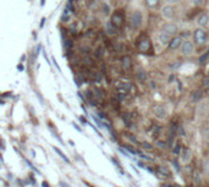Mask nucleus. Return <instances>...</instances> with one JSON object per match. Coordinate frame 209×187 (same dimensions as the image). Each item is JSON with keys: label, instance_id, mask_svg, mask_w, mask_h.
I'll use <instances>...</instances> for the list:
<instances>
[{"label": "nucleus", "instance_id": "1", "mask_svg": "<svg viewBox=\"0 0 209 187\" xmlns=\"http://www.w3.org/2000/svg\"><path fill=\"white\" fill-rule=\"evenodd\" d=\"M207 38H208V34H207V31L202 27H198L195 29L193 32V43L196 45H203L207 43Z\"/></svg>", "mask_w": 209, "mask_h": 187}, {"label": "nucleus", "instance_id": "2", "mask_svg": "<svg viewBox=\"0 0 209 187\" xmlns=\"http://www.w3.org/2000/svg\"><path fill=\"white\" fill-rule=\"evenodd\" d=\"M131 25L135 29H138L143 25V12L141 10H135L131 15Z\"/></svg>", "mask_w": 209, "mask_h": 187}, {"label": "nucleus", "instance_id": "3", "mask_svg": "<svg viewBox=\"0 0 209 187\" xmlns=\"http://www.w3.org/2000/svg\"><path fill=\"white\" fill-rule=\"evenodd\" d=\"M180 48H181V54L184 56H190V55H192L195 53V43L192 40H190V39L184 40Z\"/></svg>", "mask_w": 209, "mask_h": 187}, {"label": "nucleus", "instance_id": "4", "mask_svg": "<svg viewBox=\"0 0 209 187\" xmlns=\"http://www.w3.org/2000/svg\"><path fill=\"white\" fill-rule=\"evenodd\" d=\"M162 16L168 20V21H173L175 17V9L171 4H166L162 7Z\"/></svg>", "mask_w": 209, "mask_h": 187}, {"label": "nucleus", "instance_id": "5", "mask_svg": "<svg viewBox=\"0 0 209 187\" xmlns=\"http://www.w3.org/2000/svg\"><path fill=\"white\" fill-rule=\"evenodd\" d=\"M153 114L158 120H164L168 116V111L163 105H155L153 108Z\"/></svg>", "mask_w": 209, "mask_h": 187}, {"label": "nucleus", "instance_id": "6", "mask_svg": "<svg viewBox=\"0 0 209 187\" xmlns=\"http://www.w3.org/2000/svg\"><path fill=\"white\" fill-rule=\"evenodd\" d=\"M170 40H171V36H170L169 33H166L164 29H162V31L158 33V42H159L160 45L166 47V45L170 43Z\"/></svg>", "mask_w": 209, "mask_h": 187}, {"label": "nucleus", "instance_id": "7", "mask_svg": "<svg viewBox=\"0 0 209 187\" xmlns=\"http://www.w3.org/2000/svg\"><path fill=\"white\" fill-rule=\"evenodd\" d=\"M182 42H184L182 37H179V36H174V37L171 38L170 43L168 44V47H169V49H170V50H176V49H179V48L181 47Z\"/></svg>", "mask_w": 209, "mask_h": 187}, {"label": "nucleus", "instance_id": "8", "mask_svg": "<svg viewBox=\"0 0 209 187\" xmlns=\"http://www.w3.org/2000/svg\"><path fill=\"white\" fill-rule=\"evenodd\" d=\"M163 29H164L166 33H169L170 36H176V34H177V31H179L177 26H176L174 22H170V21H169L168 23L164 25Z\"/></svg>", "mask_w": 209, "mask_h": 187}, {"label": "nucleus", "instance_id": "9", "mask_svg": "<svg viewBox=\"0 0 209 187\" xmlns=\"http://www.w3.org/2000/svg\"><path fill=\"white\" fill-rule=\"evenodd\" d=\"M116 88H117V91L121 92V93H128V92L132 90V85L128 83V82H119V83L116 85Z\"/></svg>", "mask_w": 209, "mask_h": 187}, {"label": "nucleus", "instance_id": "10", "mask_svg": "<svg viewBox=\"0 0 209 187\" xmlns=\"http://www.w3.org/2000/svg\"><path fill=\"white\" fill-rule=\"evenodd\" d=\"M197 25H198V27H202V28H204L206 26H208L209 25L208 13H202V15H200L198 18H197Z\"/></svg>", "mask_w": 209, "mask_h": 187}, {"label": "nucleus", "instance_id": "11", "mask_svg": "<svg viewBox=\"0 0 209 187\" xmlns=\"http://www.w3.org/2000/svg\"><path fill=\"white\" fill-rule=\"evenodd\" d=\"M149 48H150V42H149L148 39H143V40H141L139 44H138V49H139L142 53H147V52L149 50Z\"/></svg>", "mask_w": 209, "mask_h": 187}, {"label": "nucleus", "instance_id": "12", "mask_svg": "<svg viewBox=\"0 0 209 187\" xmlns=\"http://www.w3.org/2000/svg\"><path fill=\"white\" fill-rule=\"evenodd\" d=\"M136 77L139 82H144L147 80V72L143 70V69H138L137 72H136Z\"/></svg>", "mask_w": 209, "mask_h": 187}, {"label": "nucleus", "instance_id": "13", "mask_svg": "<svg viewBox=\"0 0 209 187\" xmlns=\"http://www.w3.org/2000/svg\"><path fill=\"white\" fill-rule=\"evenodd\" d=\"M111 22H112L116 27H120V26L122 25V17H121V15L114 13V15L111 16Z\"/></svg>", "mask_w": 209, "mask_h": 187}, {"label": "nucleus", "instance_id": "14", "mask_svg": "<svg viewBox=\"0 0 209 187\" xmlns=\"http://www.w3.org/2000/svg\"><path fill=\"white\" fill-rule=\"evenodd\" d=\"M191 157H192V152H191V149H185V151L182 152V157H181V159H182V162H184V163H188V162L191 160Z\"/></svg>", "mask_w": 209, "mask_h": 187}, {"label": "nucleus", "instance_id": "15", "mask_svg": "<svg viewBox=\"0 0 209 187\" xmlns=\"http://www.w3.org/2000/svg\"><path fill=\"white\" fill-rule=\"evenodd\" d=\"M207 111H208V104H207L206 101H200L198 113H200L201 115H204V114H207Z\"/></svg>", "mask_w": 209, "mask_h": 187}, {"label": "nucleus", "instance_id": "16", "mask_svg": "<svg viewBox=\"0 0 209 187\" xmlns=\"http://www.w3.org/2000/svg\"><path fill=\"white\" fill-rule=\"evenodd\" d=\"M116 26L112 23V22H108V25H106V31H108V33L109 34H115L116 33Z\"/></svg>", "mask_w": 209, "mask_h": 187}, {"label": "nucleus", "instance_id": "17", "mask_svg": "<svg viewBox=\"0 0 209 187\" xmlns=\"http://www.w3.org/2000/svg\"><path fill=\"white\" fill-rule=\"evenodd\" d=\"M122 67L125 70H127V69L131 67V58L130 56H124L122 58Z\"/></svg>", "mask_w": 209, "mask_h": 187}, {"label": "nucleus", "instance_id": "18", "mask_svg": "<svg viewBox=\"0 0 209 187\" xmlns=\"http://www.w3.org/2000/svg\"><path fill=\"white\" fill-rule=\"evenodd\" d=\"M144 1H146L147 6L149 9H155L157 5H158V2H159V0H144Z\"/></svg>", "mask_w": 209, "mask_h": 187}, {"label": "nucleus", "instance_id": "19", "mask_svg": "<svg viewBox=\"0 0 209 187\" xmlns=\"http://www.w3.org/2000/svg\"><path fill=\"white\" fill-rule=\"evenodd\" d=\"M203 171H204V174L207 176H209V160H206L203 163Z\"/></svg>", "mask_w": 209, "mask_h": 187}, {"label": "nucleus", "instance_id": "20", "mask_svg": "<svg viewBox=\"0 0 209 187\" xmlns=\"http://www.w3.org/2000/svg\"><path fill=\"white\" fill-rule=\"evenodd\" d=\"M200 99H201V92L200 91H197L196 93H195V97H193V100L197 103V101H200Z\"/></svg>", "mask_w": 209, "mask_h": 187}, {"label": "nucleus", "instance_id": "21", "mask_svg": "<svg viewBox=\"0 0 209 187\" xmlns=\"http://www.w3.org/2000/svg\"><path fill=\"white\" fill-rule=\"evenodd\" d=\"M203 87H204L206 90H209V77H206V78L203 80Z\"/></svg>", "mask_w": 209, "mask_h": 187}, {"label": "nucleus", "instance_id": "22", "mask_svg": "<svg viewBox=\"0 0 209 187\" xmlns=\"http://www.w3.org/2000/svg\"><path fill=\"white\" fill-rule=\"evenodd\" d=\"M192 1H193V4L197 5V6H200V5H202V4L204 2V0H192Z\"/></svg>", "mask_w": 209, "mask_h": 187}, {"label": "nucleus", "instance_id": "23", "mask_svg": "<svg viewBox=\"0 0 209 187\" xmlns=\"http://www.w3.org/2000/svg\"><path fill=\"white\" fill-rule=\"evenodd\" d=\"M179 1H180V0H166V2H168V4H171V5H173V4H176V2H179Z\"/></svg>", "mask_w": 209, "mask_h": 187}]
</instances>
